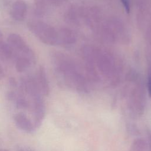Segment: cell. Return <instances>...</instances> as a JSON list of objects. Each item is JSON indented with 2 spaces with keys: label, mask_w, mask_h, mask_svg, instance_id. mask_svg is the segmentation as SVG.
Wrapping results in <instances>:
<instances>
[{
  "label": "cell",
  "mask_w": 151,
  "mask_h": 151,
  "mask_svg": "<svg viewBox=\"0 0 151 151\" xmlns=\"http://www.w3.org/2000/svg\"><path fill=\"white\" fill-rule=\"evenodd\" d=\"M27 25L31 32L44 44L55 45L57 43V33L51 26L40 20H31Z\"/></svg>",
  "instance_id": "6da1fadb"
},
{
  "label": "cell",
  "mask_w": 151,
  "mask_h": 151,
  "mask_svg": "<svg viewBox=\"0 0 151 151\" xmlns=\"http://www.w3.org/2000/svg\"><path fill=\"white\" fill-rule=\"evenodd\" d=\"M8 43L12 48L21 52L24 56L28 57L31 61L34 58V54L22 37L15 33L10 34L7 37Z\"/></svg>",
  "instance_id": "7a4b0ae2"
},
{
  "label": "cell",
  "mask_w": 151,
  "mask_h": 151,
  "mask_svg": "<svg viewBox=\"0 0 151 151\" xmlns=\"http://www.w3.org/2000/svg\"><path fill=\"white\" fill-rule=\"evenodd\" d=\"M32 110L34 117L33 123L35 128L40 127L45 114V107L42 97L32 100Z\"/></svg>",
  "instance_id": "3957f363"
},
{
  "label": "cell",
  "mask_w": 151,
  "mask_h": 151,
  "mask_svg": "<svg viewBox=\"0 0 151 151\" xmlns=\"http://www.w3.org/2000/svg\"><path fill=\"white\" fill-rule=\"evenodd\" d=\"M14 120L16 125L22 131L31 133L34 131L35 127L28 117L24 113L19 112L14 114Z\"/></svg>",
  "instance_id": "277c9868"
},
{
  "label": "cell",
  "mask_w": 151,
  "mask_h": 151,
  "mask_svg": "<svg viewBox=\"0 0 151 151\" xmlns=\"http://www.w3.org/2000/svg\"><path fill=\"white\" fill-rule=\"evenodd\" d=\"M27 14V5L24 0L15 1L11 9V16L15 21H23Z\"/></svg>",
  "instance_id": "5b68a950"
},
{
  "label": "cell",
  "mask_w": 151,
  "mask_h": 151,
  "mask_svg": "<svg viewBox=\"0 0 151 151\" xmlns=\"http://www.w3.org/2000/svg\"><path fill=\"white\" fill-rule=\"evenodd\" d=\"M35 79L41 94L44 96H48L50 93V86L45 70L42 66H40L37 70Z\"/></svg>",
  "instance_id": "8992f818"
},
{
  "label": "cell",
  "mask_w": 151,
  "mask_h": 151,
  "mask_svg": "<svg viewBox=\"0 0 151 151\" xmlns=\"http://www.w3.org/2000/svg\"><path fill=\"white\" fill-rule=\"evenodd\" d=\"M0 55L7 60L11 59L14 56L13 48L2 39H0Z\"/></svg>",
  "instance_id": "52a82bcc"
},
{
  "label": "cell",
  "mask_w": 151,
  "mask_h": 151,
  "mask_svg": "<svg viewBox=\"0 0 151 151\" xmlns=\"http://www.w3.org/2000/svg\"><path fill=\"white\" fill-rule=\"evenodd\" d=\"M31 60L27 57L22 55L17 59L15 68L17 72L22 73L25 71L30 65Z\"/></svg>",
  "instance_id": "ba28073f"
},
{
  "label": "cell",
  "mask_w": 151,
  "mask_h": 151,
  "mask_svg": "<svg viewBox=\"0 0 151 151\" xmlns=\"http://www.w3.org/2000/svg\"><path fill=\"white\" fill-rule=\"evenodd\" d=\"M48 0H34V12L37 16H42L46 11Z\"/></svg>",
  "instance_id": "9c48e42d"
},
{
  "label": "cell",
  "mask_w": 151,
  "mask_h": 151,
  "mask_svg": "<svg viewBox=\"0 0 151 151\" xmlns=\"http://www.w3.org/2000/svg\"><path fill=\"white\" fill-rule=\"evenodd\" d=\"M147 143L143 138L134 139L131 144L130 151H146Z\"/></svg>",
  "instance_id": "30bf717a"
},
{
  "label": "cell",
  "mask_w": 151,
  "mask_h": 151,
  "mask_svg": "<svg viewBox=\"0 0 151 151\" xmlns=\"http://www.w3.org/2000/svg\"><path fill=\"white\" fill-rule=\"evenodd\" d=\"M16 103V106L18 109H27L29 107V101L27 99L21 94L19 95H17L15 100Z\"/></svg>",
  "instance_id": "8fae6325"
},
{
  "label": "cell",
  "mask_w": 151,
  "mask_h": 151,
  "mask_svg": "<svg viewBox=\"0 0 151 151\" xmlns=\"http://www.w3.org/2000/svg\"><path fill=\"white\" fill-rule=\"evenodd\" d=\"M147 90L148 94L150 97H151V75L149 76L147 81Z\"/></svg>",
  "instance_id": "7c38bea8"
},
{
  "label": "cell",
  "mask_w": 151,
  "mask_h": 151,
  "mask_svg": "<svg viewBox=\"0 0 151 151\" xmlns=\"http://www.w3.org/2000/svg\"><path fill=\"white\" fill-rule=\"evenodd\" d=\"M122 2L124 6V8H126V10L129 12V9H130V7H129V1L128 0H122Z\"/></svg>",
  "instance_id": "4fadbf2b"
},
{
  "label": "cell",
  "mask_w": 151,
  "mask_h": 151,
  "mask_svg": "<svg viewBox=\"0 0 151 151\" xmlns=\"http://www.w3.org/2000/svg\"><path fill=\"white\" fill-rule=\"evenodd\" d=\"M4 76V71L2 65L0 64V80H1Z\"/></svg>",
  "instance_id": "5bb4252c"
},
{
  "label": "cell",
  "mask_w": 151,
  "mask_h": 151,
  "mask_svg": "<svg viewBox=\"0 0 151 151\" xmlns=\"http://www.w3.org/2000/svg\"><path fill=\"white\" fill-rule=\"evenodd\" d=\"M9 83H10V84H11V86L15 87V86H16V85H17V83H16L15 79L13 78H11L10 79Z\"/></svg>",
  "instance_id": "9a60e30c"
},
{
  "label": "cell",
  "mask_w": 151,
  "mask_h": 151,
  "mask_svg": "<svg viewBox=\"0 0 151 151\" xmlns=\"http://www.w3.org/2000/svg\"><path fill=\"white\" fill-rule=\"evenodd\" d=\"M0 151H9L8 149H4V148H0Z\"/></svg>",
  "instance_id": "2e32d148"
},
{
  "label": "cell",
  "mask_w": 151,
  "mask_h": 151,
  "mask_svg": "<svg viewBox=\"0 0 151 151\" xmlns=\"http://www.w3.org/2000/svg\"><path fill=\"white\" fill-rule=\"evenodd\" d=\"M2 33L1 32V31H0V39H2Z\"/></svg>",
  "instance_id": "e0dca14e"
}]
</instances>
